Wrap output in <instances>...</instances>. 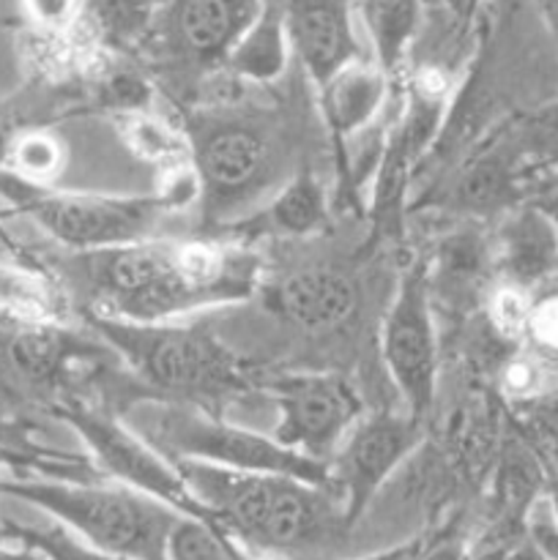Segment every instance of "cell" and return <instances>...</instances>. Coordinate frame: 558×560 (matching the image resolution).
Listing matches in <instances>:
<instances>
[{
  "label": "cell",
  "mask_w": 558,
  "mask_h": 560,
  "mask_svg": "<svg viewBox=\"0 0 558 560\" xmlns=\"http://www.w3.org/2000/svg\"><path fill=\"white\" fill-rule=\"evenodd\" d=\"M69 295L85 315L129 323L186 320L217 306L252 299L260 284V257L222 238L137 241L96 252H69L55 262Z\"/></svg>",
  "instance_id": "cell-1"
},
{
  "label": "cell",
  "mask_w": 558,
  "mask_h": 560,
  "mask_svg": "<svg viewBox=\"0 0 558 560\" xmlns=\"http://www.w3.org/2000/svg\"><path fill=\"white\" fill-rule=\"evenodd\" d=\"M206 517L252 556L268 560H328L353 525L328 487L282 474L173 463Z\"/></svg>",
  "instance_id": "cell-2"
},
{
  "label": "cell",
  "mask_w": 558,
  "mask_h": 560,
  "mask_svg": "<svg viewBox=\"0 0 558 560\" xmlns=\"http://www.w3.org/2000/svg\"><path fill=\"white\" fill-rule=\"evenodd\" d=\"M191 170L200 180L202 228L217 235L268 202L304 164L295 131L271 109H208L186 115Z\"/></svg>",
  "instance_id": "cell-3"
},
{
  "label": "cell",
  "mask_w": 558,
  "mask_h": 560,
  "mask_svg": "<svg viewBox=\"0 0 558 560\" xmlns=\"http://www.w3.org/2000/svg\"><path fill=\"white\" fill-rule=\"evenodd\" d=\"M85 326L153 399L164 402L195 405L219 416L235 397L260 392L266 375L233 353L206 323H129L85 315Z\"/></svg>",
  "instance_id": "cell-4"
},
{
  "label": "cell",
  "mask_w": 558,
  "mask_h": 560,
  "mask_svg": "<svg viewBox=\"0 0 558 560\" xmlns=\"http://www.w3.org/2000/svg\"><path fill=\"white\" fill-rule=\"evenodd\" d=\"M0 495L31 503L93 550L120 560H164L181 517L156 498L118 481L0 479Z\"/></svg>",
  "instance_id": "cell-5"
},
{
  "label": "cell",
  "mask_w": 558,
  "mask_h": 560,
  "mask_svg": "<svg viewBox=\"0 0 558 560\" xmlns=\"http://www.w3.org/2000/svg\"><path fill=\"white\" fill-rule=\"evenodd\" d=\"M120 419L170 463L191 459V463H206L213 468L282 474L328 487V465L301 457L279 446L271 435L252 432L195 405L146 399Z\"/></svg>",
  "instance_id": "cell-6"
},
{
  "label": "cell",
  "mask_w": 558,
  "mask_h": 560,
  "mask_svg": "<svg viewBox=\"0 0 558 560\" xmlns=\"http://www.w3.org/2000/svg\"><path fill=\"white\" fill-rule=\"evenodd\" d=\"M0 202L9 213L27 217L55 244L69 252H96L151 238L159 217L170 211L162 195H82L31 184L0 170Z\"/></svg>",
  "instance_id": "cell-7"
},
{
  "label": "cell",
  "mask_w": 558,
  "mask_h": 560,
  "mask_svg": "<svg viewBox=\"0 0 558 560\" xmlns=\"http://www.w3.org/2000/svg\"><path fill=\"white\" fill-rule=\"evenodd\" d=\"M381 359L403 399V410L430 424L438 402L435 310L430 295V268L425 260L405 266L381 326Z\"/></svg>",
  "instance_id": "cell-8"
},
{
  "label": "cell",
  "mask_w": 558,
  "mask_h": 560,
  "mask_svg": "<svg viewBox=\"0 0 558 560\" xmlns=\"http://www.w3.org/2000/svg\"><path fill=\"white\" fill-rule=\"evenodd\" d=\"M260 394H268L277 405L274 441L323 465H328L345 435L367 413L359 388L337 372H266Z\"/></svg>",
  "instance_id": "cell-9"
},
{
  "label": "cell",
  "mask_w": 558,
  "mask_h": 560,
  "mask_svg": "<svg viewBox=\"0 0 558 560\" xmlns=\"http://www.w3.org/2000/svg\"><path fill=\"white\" fill-rule=\"evenodd\" d=\"M430 424L403 410H372L353 424L328 459V490L342 503L353 525L367 514L377 492L425 446Z\"/></svg>",
  "instance_id": "cell-10"
},
{
  "label": "cell",
  "mask_w": 558,
  "mask_h": 560,
  "mask_svg": "<svg viewBox=\"0 0 558 560\" xmlns=\"http://www.w3.org/2000/svg\"><path fill=\"white\" fill-rule=\"evenodd\" d=\"M53 416L69 424L85 441V446L91 448V459L102 470L104 479L109 476L118 485L146 492L186 517L208 520L175 465L164 459L156 448L148 446L135 430H129L120 416L88 402H66Z\"/></svg>",
  "instance_id": "cell-11"
},
{
  "label": "cell",
  "mask_w": 558,
  "mask_h": 560,
  "mask_svg": "<svg viewBox=\"0 0 558 560\" xmlns=\"http://www.w3.org/2000/svg\"><path fill=\"white\" fill-rule=\"evenodd\" d=\"M282 11L290 52L310 85L321 88L345 66L364 58L353 0H274Z\"/></svg>",
  "instance_id": "cell-12"
},
{
  "label": "cell",
  "mask_w": 558,
  "mask_h": 560,
  "mask_svg": "<svg viewBox=\"0 0 558 560\" xmlns=\"http://www.w3.org/2000/svg\"><path fill=\"white\" fill-rule=\"evenodd\" d=\"M260 9L263 0H167L164 38L186 66L222 71Z\"/></svg>",
  "instance_id": "cell-13"
},
{
  "label": "cell",
  "mask_w": 558,
  "mask_h": 560,
  "mask_svg": "<svg viewBox=\"0 0 558 560\" xmlns=\"http://www.w3.org/2000/svg\"><path fill=\"white\" fill-rule=\"evenodd\" d=\"M268 310L306 334L348 326L361 306V284L348 268L332 262L301 266L266 290Z\"/></svg>",
  "instance_id": "cell-14"
},
{
  "label": "cell",
  "mask_w": 558,
  "mask_h": 560,
  "mask_svg": "<svg viewBox=\"0 0 558 560\" xmlns=\"http://www.w3.org/2000/svg\"><path fill=\"white\" fill-rule=\"evenodd\" d=\"M523 148L514 151L507 142L485 148L476 156L463 159L452 180L438 186V195L446 208L465 217H503L512 208L531 200L528 170Z\"/></svg>",
  "instance_id": "cell-15"
},
{
  "label": "cell",
  "mask_w": 558,
  "mask_h": 560,
  "mask_svg": "<svg viewBox=\"0 0 558 560\" xmlns=\"http://www.w3.org/2000/svg\"><path fill=\"white\" fill-rule=\"evenodd\" d=\"M392 93H397L392 80L367 58L345 66L326 85L317 88L323 131L332 140L337 164L356 137L381 124L392 104Z\"/></svg>",
  "instance_id": "cell-16"
},
{
  "label": "cell",
  "mask_w": 558,
  "mask_h": 560,
  "mask_svg": "<svg viewBox=\"0 0 558 560\" xmlns=\"http://www.w3.org/2000/svg\"><path fill=\"white\" fill-rule=\"evenodd\" d=\"M490 257L503 284L531 293L558 273L556 228L539 208L523 202L501 217Z\"/></svg>",
  "instance_id": "cell-17"
},
{
  "label": "cell",
  "mask_w": 558,
  "mask_h": 560,
  "mask_svg": "<svg viewBox=\"0 0 558 560\" xmlns=\"http://www.w3.org/2000/svg\"><path fill=\"white\" fill-rule=\"evenodd\" d=\"M328 222V200L323 180L312 173L310 164L299 170L290 180L279 186L277 195L257 208L252 217L224 228L222 241L249 246L263 235H284V238H306L326 228ZM217 235V238H219Z\"/></svg>",
  "instance_id": "cell-18"
},
{
  "label": "cell",
  "mask_w": 558,
  "mask_h": 560,
  "mask_svg": "<svg viewBox=\"0 0 558 560\" xmlns=\"http://www.w3.org/2000/svg\"><path fill=\"white\" fill-rule=\"evenodd\" d=\"M353 14L370 42L372 63L399 88L425 22V0H353Z\"/></svg>",
  "instance_id": "cell-19"
},
{
  "label": "cell",
  "mask_w": 558,
  "mask_h": 560,
  "mask_svg": "<svg viewBox=\"0 0 558 560\" xmlns=\"http://www.w3.org/2000/svg\"><path fill=\"white\" fill-rule=\"evenodd\" d=\"M290 42L284 31L282 11L274 0H263V9L249 31L239 38L233 52L224 60V69L235 80L255 82V85H271L288 71Z\"/></svg>",
  "instance_id": "cell-20"
},
{
  "label": "cell",
  "mask_w": 558,
  "mask_h": 560,
  "mask_svg": "<svg viewBox=\"0 0 558 560\" xmlns=\"http://www.w3.org/2000/svg\"><path fill=\"white\" fill-rule=\"evenodd\" d=\"M60 167H63V145L49 131L36 126V129H25L14 137L9 153H5L3 170L31 180V184L49 186Z\"/></svg>",
  "instance_id": "cell-21"
},
{
  "label": "cell",
  "mask_w": 558,
  "mask_h": 560,
  "mask_svg": "<svg viewBox=\"0 0 558 560\" xmlns=\"http://www.w3.org/2000/svg\"><path fill=\"white\" fill-rule=\"evenodd\" d=\"M164 560H235V541L208 520L181 514L167 534Z\"/></svg>",
  "instance_id": "cell-22"
},
{
  "label": "cell",
  "mask_w": 558,
  "mask_h": 560,
  "mask_svg": "<svg viewBox=\"0 0 558 560\" xmlns=\"http://www.w3.org/2000/svg\"><path fill=\"white\" fill-rule=\"evenodd\" d=\"M120 118L126 120L124 126L126 142H129V145L146 159V162L162 164L164 170L191 162L186 135H175V131H170L162 120L142 113L120 115Z\"/></svg>",
  "instance_id": "cell-23"
},
{
  "label": "cell",
  "mask_w": 558,
  "mask_h": 560,
  "mask_svg": "<svg viewBox=\"0 0 558 560\" xmlns=\"http://www.w3.org/2000/svg\"><path fill=\"white\" fill-rule=\"evenodd\" d=\"M523 536L542 558L558 560V514L550 495H547V487L525 512Z\"/></svg>",
  "instance_id": "cell-24"
},
{
  "label": "cell",
  "mask_w": 558,
  "mask_h": 560,
  "mask_svg": "<svg viewBox=\"0 0 558 560\" xmlns=\"http://www.w3.org/2000/svg\"><path fill=\"white\" fill-rule=\"evenodd\" d=\"M525 337L542 350V353H558V295H545L531 304Z\"/></svg>",
  "instance_id": "cell-25"
},
{
  "label": "cell",
  "mask_w": 558,
  "mask_h": 560,
  "mask_svg": "<svg viewBox=\"0 0 558 560\" xmlns=\"http://www.w3.org/2000/svg\"><path fill=\"white\" fill-rule=\"evenodd\" d=\"M22 5L33 25L44 31H63L77 20L82 0H22Z\"/></svg>",
  "instance_id": "cell-26"
},
{
  "label": "cell",
  "mask_w": 558,
  "mask_h": 560,
  "mask_svg": "<svg viewBox=\"0 0 558 560\" xmlns=\"http://www.w3.org/2000/svg\"><path fill=\"white\" fill-rule=\"evenodd\" d=\"M416 560H470V547L457 534V525H449L443 530L425 534V547Z\"/></svg>",
  "instance_id": "cell-27"
},
{
  "label": "cell",
  "mask_w": 558,
  "mask_h": 560,
  "mask_svg": "<svg viewBox=\"0 0 558 560\" xmlns=\"http://www.w3.org/2000/svg\"><path fill=\"white\" fill-rule=\"evenodd\" d=\"M421 547H425V534L416 536V539L410 541H403V545L392 547V550H381V552H372V556L348 558V560H416L419 558Z\"/></svg>",
  "instance_id": "cell-28"
},
{
  "label": "cell",
  "mask_w": 558,
  "mask_h": 560,
  "mask_svg": "<svg viewBox=\"0 0 558 560\" xmlns=\"http://www.w3.org/2000/svg\"><path fill=\"white\" fill-rule=\"evenodd\" d=\"M528 202L531 206L539 208V211L550 219V224L556 228V233H558V180L556 184L539 186V191H536Z\"/></svg>",
  "instance_id": "cell-29"
},
{
  "label": "cell",
  "mask_w": 558,
  "mask_h": 560,
  "mask_svg": "<svg viewBox=\"0 0 558 560\" xmlns=\"http://www.w3.org/2000/svg\"><path fill=\"white\" fill-rule=\"evenodd\" d=\"M536 5H539L547 31H550L553 38L558 42V0H536Z\"/></svg>",
  "instance_id": "cell-30"
},
{
  "label": "cell",
  "mask_w": 558,
  "mask_h": 560,
  "mask_svg": "<svg viewBox=\"0 0 558 560\" xmlns=\"http://www.w3.org/2000/svg\"><path fill=\"white\" fill-rule=\"evenodd\" d=\"M0 560H44L33 552L20 550V547H9V545H0Z\"/></svg>",
  "instance_id": "cell-31"
},
{
  "label": "cell",
  "mask_w": 558,
  "mask_h": 560,
  "mask_svg": "<svg viewBox=\"0 0 558 560\" xmlns=\"http://www.w3.org/2000/svg\"><path fill=\"white\" fill-rule=\"evenodd\" d=\"M438 3L443 5V9H449V14L457 16V20H465L468 14V0H438Z\"/></svg>",
  "instance_id": "cell-32"
},
{
  "label": "cell",
  "mask_w": 558,
  "mask_h": 560,
  "mask_svg": "<svg viewBox=\"0 0 558 560\" xmlns=\"http://www.w3.org/2000/svg\"><path fill=\"white\" fill-rule=\"evenodd\" d=\"M235 560H268V558L252 556L249 550H244V547H241V545H235Z\"/></svg>",
  "instance_id": "cell-33"
},
{
  "label": "cell",
  "mask_w": 558,
  "mask_h": 560,
  "mask_svg": "<svg viewBox=\"0 0 558 560\" xmlns=\"http://www.w3.org/2000/svg\"><path fill=\"white\" fill-rule=\"evenodd\" d=\"M481 3H487V0H468V14H474Z\"/></svg>",
  "instance_id": "cell-34"
},
{
  "label": "cell",
  "mask_w": 558,
  "mask_h": 560,
  "mask_svg": "<svg viewBox=\"0 0 558 560\" xmlns=\"http://www.w3.org/2000/svg\"><path fill=\"white\" fill-rule=\"evenodd\" d=\"M5 217H11V213L5 211V206H3V202H0V219H5Z\"/></svg>",
  "instance_id": "cell-35"
}]
</instances>
